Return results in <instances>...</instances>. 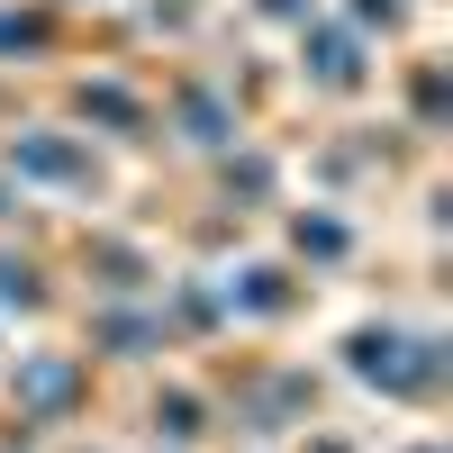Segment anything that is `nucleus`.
Instances as JSON below:
<instances>
[{"label": "nucleus", "instance_id": "nucleus-1", "mask_svg": "<svg viewBox=\"0 0 453 453\" xmlns=\"http://www.w3.org/2000/svg\"><path fill=\"white\" fill-rule=\"evenodd\" d=\"M345 363L363 372V381H381V390H399V399L435 381V345H408L399 326H363L354 345H345Z\"/></svg>", "mask_w": 453, "mask_h": 453}, {"label": "nucleus", "instance_id": "nucleus-2", "mask_svg": "<svg viewBox=\"0 0 453 453\" xmlns=\"http://www.w3.org/2000/svg\"><path fill=\"white\" fill-rule=\"evenodd\" d=\"M73 390H82V372H73V363H19V399L36 408V418H64Z\"/></svg>", "mask_w": 453, "mask_h": 453}, {"label": "nucleus", "instance_id": "nucleus-3", "mask_svg": "<svg viewBox=\"0 0 453 453\" xmlns=\"http://www.w3.org/2000/svg\"><path fill=\"white\" fill-rule=\"evenodd\" d=\"M19 164H27V173H55V181H91L82 155H64V145H19Z\"/></svg>", "mask_w": 453, "mask_h": 453}, {"label": "nucleus", "instance_id": "nucleus-4", "mask_svg": "<svg viewBox=\"0 0 453 453\" xmlns=\"http://www.w3.org/2000/svg\"><path fill=\"white\" fill-rule=\"evenodd\" d=\"M10 299L36 309V273H27V263H0V309H10Z\"/></svg>", "mask_w": 453, "mask_h": 453}, {"label": "nucleus", "instance_id": "nucleus-5", "mask_svg": "<svg viewBox=\"0 0 453 453\" xmlns=\"http://www.w3.org/2000/svg\"><path fill=\"white\" fill-rule=\"evenodd\" d=\"M408 453H444V444H435V435H426V444H408Z\"/></svg>", "mask_w": 453, "mask_h": 453}]
</instances>
